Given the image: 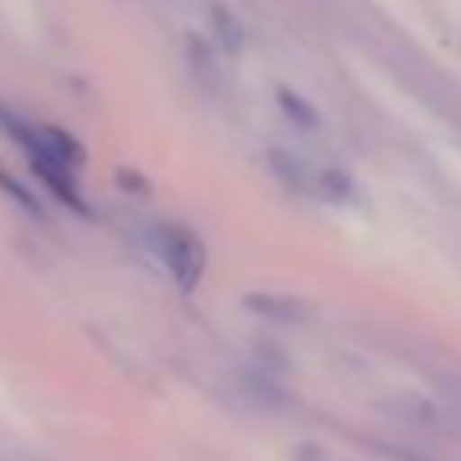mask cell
Listing matches in <instances>:
<instances>
[{"instance_id": "obj_1", "label": "cell", "mask_w": 461, "mask_h": 461, "mask_svg": "<svg viewBox=\"0 0 461 461\" xmlns=\"http://www.w3.org/2000/svg\"><path fill=\"white\" fill-rule=\"evenodd\" d=\"M151 245H156L164 270L172 274V282L192 294L204 278V266H209V253H204V241L192 233L188 225H176V221H164V225L151 229Z\"/></svg>"}, {"instance_id": "obj_2", "label": "cell", "mask_w": 461, "mask_h": 461, "mask_svg": "<svg viewBox=\"0 0 461 461\" xmlns=\"http://www.w3.org/2000/svg\"><path fill=\"white\" fill-rule=\"evenodd\" d=\"M278 106L286 111V119L298 122L303 131H319V111H314L303 95H294L290 86H278Z\"/></svg>"}]
</instances>
